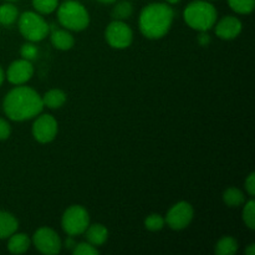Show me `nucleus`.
<instances>
[{
  "label": "nucleus",
  "mask_w": 255,
  "mask_h": 255,
  "mask_svg": "<svg viewBox=\"0 0 255 255\" xmlns=\"http://www.w3.org/2000/svg\"><path fill=\"white\" fill-rule=\"evenodd\" d=\"M42 97L29 86H19L10 90L2 101V110L11 121L22 122L35 119L44 110Z\"/></svg>",
  "instance_id": "obj_1"
},
{
  "label": "nucleus",
  "mask_w": 255,
  "mask_h": 255,
  "mask_svg": "<svg viewBox=\"0 0 255 255\" xmlns=\"http://www.w3.org/2000/svg\"><path fill=\"white\" fill-rule=\"evenodd\" d=\"M174 11L167 2H151L142 9L138 25L147 39H162L168 34L173 24Z\"/></svg>",
  "instance_id": "obj_2"
},
{
  "label": "nucleus",
  "mask_w": 255,
  "mask_h": 255,
  "mask_svg": "<svg viewBox=\"0 0 255 255\" xmlns=\"http://www.w3.org/2000/svg\"><path fill=\"white\" fill-rule=\"evenodd\" d=\"M186 24L197 31H208L218 19L216 6L208 0H194L189 2L183 12Z\"/></svg>",
  "instance_id": "obj_3"
},
{
  "label": "nucleus",
  "mask_w": 255,
  "mask_h": 255,
  "mask_svg": "<svg viewBox=\"0 0 255 255\" xmlns=\"http://www.w3.org/2000/svg\"><path fill=\"white\" fill-rule=\"evenodd\" d=\"M57 20L69 31H82L90 24V14L86 7L76 0H67L57 6Z\"/></svg>",
  "instance_id": "obj_4"
},
{
  "label": "nucleus",
  "mask_w": 255,
  "mask_h": 255,
  "mask_svg": "<svg viewBox=\"0 0 255 255\" xmlns=\"http://www.w3.org/2000/svg\"><path fill=\"white\" fill-rule=\"evenodd\" d=\"M17 27L22 37L31 42L42 41L50 34L49 22L36 11H25L19 15Z\"/></svg>",
  "instance_id": "obj_5"
},
{
  "label": "nucleus",
  "mask_w": 255,
  "mask_h": 255,
  "mask_svg": "<svg viewBox=\"0 0 255 255\" xmlns=\"http://www.w3.org/2000/svg\"><path fill=\"white\" fill-rule=\"evenodd\" d=\"M90 226V214L82 206L75 204L64 212L61 218V227L70 237L81 236Z\"/></svg>",
  "instance_id": "obj_6"
},
{
  "label": "nucleus",
  "mask_w": 255,
  "mask_h": 255,
  "mask_svg": "<svg viewBox=\"0 0 255 255\" xmlns=\"http://www.w3.org/2000/svg\"><path fill=\"white\" fill-rule=\"evenodd\" d=\"M105 37L107 44L114 49H127L133 41V31L125 21L114 20L106 27Z\"/></svg>",
  "instance_id": "obj_7"
},
{
  "label": "nucleus",
  "mask_w": 255,
  "mask_h": 255,
  "mask_svg": "<svg viewBox=\"0 0 255 255\" xmlns=\"http://www.w3.org/2000/svg\"><path fill=\"white\" fill-rule=\"evenodd\" d=\"M31 243L40 253L45 255H56L62 249V242L59 234L47 227H42L35 232Z\"/></svg>",
  "instance_id": "obj_8"
},
{
  "label": "nucleus",
  "mask_w": 255,
  "mask_h": 255,
  "mask_svg": "<svg viewBox=\"0 0 255 255\" xmlns=\"http://www.w3.org/2000/svg\"><path fill=\"white\" fill-rule=\"evenodd\" d=\"M194 217V209L191 203L186 201L178 202L174 204L167 213L166 221L167 226L173 231H183L192 223Z\"/></svg>",
  "instance_id": "obj_9"
},
{
  "label": "nucleus",
  "mask_w": 255,
  "mask_h": 255,
  "mask_svg": "<svg viewBox=\"0 0 255 255\" xmlns=\"http://www.w3.org/2000/svg\"><path fill=\"white\" fill-rule=\"evenodd\" d=\"M59 132V124L52 115H37L32 125V136L39 143H50Z\"/></svg>",
  "instance_id": "obj_10"
},
{
  "label": "nucleus",
  "mask_w": 255,
  "mask_h": 255,
  "mask_svg": "<svg viewBox=\"0 0 255 255\" xmlns=\"http://www.w3.org/2000/svg\"><path fill=\"white\" fill-rule=\"evenodd\" d=\"M34 75V66L31 61L25 59H19L12 61L5 72V77L10 84L19 86V85L26 84Z\"/></svg>",
  "instance_id": "obj_11"
},
{
  "label": "nucleus",
  "mask_w": 255,
  "mask_h": 255,
  "mask_svg": "<svg viewBox=\"0 0 255 255\" xmlns=\"http://www.w3.org/2000/svg\"><path fill=\"white\" fill-rule=\"evenodd\" d=\"M216 26V35L222 40H233L239 36L243 29V24L241 20L236 16H224L214 24Z\"/></svg>",
  "instance_id": "obj_12"
},
{
  "label": "nucleus",
  "mask_w": 255,
  "mask_h": 255,
  "mask_svg": "<svg viewBox=\"0 0 255 255\" xmlns=\"http://www.w3.org/2000/svg\"><path fill=\"white\" fill-rule=\"evenodd\" d=\"M50 40L55 49L67 51L75 45V37L66 29H52L50 32Z\"/></svg>",
  "instance_id": "obj_13"
},
{
  "label": "nucleus",
  "mask_w": 255,
  "mask_h": 255,
  "mask_svg": "<svg viewBox=\"0 0 255 255\" xmlns=\"http://www.w3.org/2000/svg\"><path fill=\"white\" fill-rule=\"evenodd\" d=\"M84 234H86L87 242L96 248L104 246L109 239V231H107L106 227L100 223L90 224Z\"/></svg>",
  "instance_id": "obj_14"
},
{
  "label": "nucleus",
  "mask_w": 255,
  "mask_h": 255,
  "mask_svg": "<svg viewBox=\"0 0 255 255\" xmlns=\"http://www.w3.org/2000/svg\"><path fill=\"white\" fill-rule=\"evenodd\" d=\"M7 239H9L7 241V251L11 254L26 253L29 251L30 246H31V239L25 233H17V232H15Z\"/></svg>",
  "instance_id": "obj_15"
},
{
  "label": "nucleus",
  "mask_w": 255,
  "mask_h": 255,
  "mask_svg": "<svg viewBox=\"0 0 255 255\" xmlns=\"http://www.w3.org/2000/svg\"><path fill=\"white\" fill-rule=\"evenodd\" d=\"M19 222L11 213L5 211H0V241L7 239L11 234L17 232Z\"/></svg>",
  "instance_id": "obj_16"
},
{
  "label": "nucleus",
  "mask_w": 255,
  "mask_h": 255,
  "mask_svg": "<svg viewBox=\"0 0 255 255\" xmlns=\"http://www.w3.org/2000/svg\"><path fill=\"white\" fill-rule=\"evenodd\" d=\"M41 97L44 106H46L47 109L51 110H57L60 109V107H62L67 100L66 94L60 89L50 90V91H47L46 94Z\"/></svg>",
  "instance_id": "obj_17"
},
{
  "label": "nucleus",
  "mask_w": 255,
  "mask_h": 255,
  "mask_svg": "<svg viewBox=\"0 0 255 255\" xmlns=\"http://www.w3.org/2000/svg\"><path fill=\"white\" fill-rule=\"evenodd\" d=\"M19 10L15 6L14 2H6L0 5V25L2 26H11L17 21Z\"/></svg>",
  "instance_id": "obj_18"
},
{
  "label": "nucleus",
  "mask_w": 255,
  "mask_h": 255,
  "mask_svg": "<svg viewBox=\"0 0 255 255\" xmlns=\"http://www.w3.org/2000/svg\"><path fill=\"white\" fill-rule=\"evenodd\" d=\"M223 202L231 208H237L246 203V196L239 188H228L223 193Z\"/></svg>",
  "instance_id": "obj_19"
},
{
  "label": "nucleus",
  "mask_w": 255,
  "mask_h": 255,
  "mask_svg": "<svg viewBox=\"0 0 255 255\" xmlns=\"http://www.w3.org/2000/svg\"><path fill=\"white\" fill-rule=\"evenodd\" d=\"M133 14V5L128 0H122V1L117 2L112 9V19L120 20V21H125V20L129 19Z\"/></svg>",
  "instance_id": "obj_20"
},
{
  "label": "nucleus",
  "mask_w": 255,
  "mask_h": 255,
  "mask_svg": "<svg viewBox=\"0 0 255 255\" xmlns=\"http://www.w3.org/2000/svg\"><path fill=\"white\" fill-rule=\"evenodd\" d=\"M239 246L238 242L233 237H223L218 241L216 246L217 255H233L237 253Z\"/></svg>",
  "instance_id": "obj_21"
},
{
  "label": "nucleus",
  "mask_w": 255,
  "mask_h": 255,
  "mask_svg": "<svg viewBox=\"0 0 255 255\" xmlns=\"http://www.w3.org/2000/svg\"><path fill=\"white\" fill-rule=\"evenodd\" d=\"M233 11L237 14L248 15L255 7V0H227Z\"/></svg>",
  "instance_id": "obj_22"
},
{
  "label": "nucleus",
  "mask_w": 255,
  "mask_h": 255,
  "mask_svg": "<svg viewBox=\"0 0 255 255\" xmlns=\"http://www.w3.org/2000/svg\"><path fill=\"white\" fill-rule=\"evenodd\" d=\"M59 6V0H32V7L41 15L54 12Z\"/></svg>",
  "instance_id": "obj_23"
},
{
  "label": "nucleus",
  "mask_w": 255,
  "mask_h": 255,
  "mask_svg": "<svg viewBox=\"0 0 255 255\" xmlns=\"http://www.w3.org/2000/svg\"><path fill=\"white\" fill-rule=\"evenodd\" d=\"M242 217H243L244 224H246L251 231H254L255 229V202L253 197H252L251 201L244 203Z\"/></svg>",
  "instance_id": "obj_24"
},
{
  "label": "nucleus",
  "mask_w": 255,
  "mask_h": 255,
  "mask_svg": "<svg viewBox=\"0 0 255 255\" xmlns=\"http://www.w3.org/2000/svg\"><path fill=\"white\" fill-rule=\"evenodd\" d=\"M166 224V221H164L163 217L158 213H152L144 219V227L148 229L149 232H158L161 231L162 228Z\"/></svg>",
  "instance_id": "obj_25"
},
{
  "label": "nucleus",
  "mask_w": 255,
  "mask_h": 255,
  "mask_svg": "<svg viewBox=\"0 0 255 255\" xmlns=\"http://www.w3.org/2000/svg\"><path fill=\"white\" fill-rule=\"evenodd\" d=\"M20 55H21V59L32 61V60L37 59L39 49H37V46L34 44V42L27 41L25 42V44L21 46V49H20Z\"/></svg>",
  "instance_id": "obj_26"
},
{
  "label": "nucleus",
  "mask_w": 255,
  "mask_h": 255,
  "mask_svg": "<svg viewBox=\"0 0 255 255\" xmlns=\"http://www.w3.org/2000/svg\"><path fill=\"white\" fill-rule=\"evenodd\" d=\"M72 253L75 255H97L100 252L96 247H94L87 242V243L76 244L75 248L72 249Z\"/></svg>",
  "instance_id": "obj_27"
},
{
  "label": "nucleus",
  "mask_w": 255,
  "mask_h": 255,
  "mask_svg": "<svg viewBox=\"0 0 255 255\" xmlns=\"http://www.w3.org/2000/svg\"><path fill=\"white\" fill-rule=\"evenodd\" d=\"M11 134V126L5 119L0 117V141H5Z\"/></svg>",
  "instance_id": "obj_28"
},
{
  "label": "nucleus",
  "mask_w": 255,
  "mask_h": 255,
  "mask_svg": "<svg viewBox=\"0 0 255 255\" xmlns=\"http://www.w3.org/2000/svg\"><path fill=\"white\" fill-rule=\"evenodd\" d=\"M246 189L251 197L255 196V174L252 172L246 179Z\"/></svg>",
  "instance_id": "obj_29"
},
{
  "label": "nucleus",
  "mask_w": 255,
  "mask_h": 255,
  "mask_svg": "<svg viewBox=\"0 0 255 255\" xmlns=\"http://www.w3.org/2000/svg\"><path fill=\"white\" fill-rule=\"evenodd\" d=\"M198 42L201 46H208L211 44V36L207 34V31H199Z\"/></svg>",
  "instance_id": "obj_30"
},
{
  "label": "nucleus",
  "mask_w": 255,
  "mask_h": 255,
  "mask_svg": "<svg viewBox=\"0 0 255 255\" xmlns=\"http://www.w3.org/2000/svg\"><path fill=\"white\" fill-rule=\"evenodd\" d=\"M72 238H74V237H70L69 236V238H67L66 242H65V246H66L67 249H74L75 246H76V243H75V242L72 241Z\"/></svg>",
  "instance_id": "obj_31"
},
{
  "label": "nucleus",
  "mask_w": 255,
  "mask_h": 255,
  "mask_svg": "<svg viewBox=\"0 0 255 255\" xmlns=\"http://www.w3.org/2000/svg\"><path fill=\"white\" fill-rule=\"evenodd\" d=\"M246 254L247 255H255V246L253 243L249 244L248 248H246Z\"/></svg>",
  "instance_id": "obj_32"
},
{
  "label": "nucleus",
  "mask_w": 255,
  "mask_h": 255,
  "mask_svg": "<svg viewBox=\"0 0 255 255\" xmlns=\"http://www.w3.org/2000/svg\"><path fill=\"white\" fill-rule=\"evenodd\" d=\"M5 79H6V77H5V71H4V69H2V67L0 66V86H1V85L4 84Z\"/></svg>",
  "instance_id": "obj_33"
},
{
  "label": "nucleus",
  "mask_w": 255,
  "mask_h": 255,
  "mask_svg": "<svg viewBox=\"0 0 255 255\" xmlns=\"http://www.w3.org/2000/svg\"><path fill=\"white\" fill-rule=\"evenodd\" d=\"M97 1L102 2V4H114L116 2V0H97Z\"/></svg>",
  "instance_id": "obj_34"
},
{
  "label": "nucleus",
  "mask_w": 255,
  "mask_h": 255,
  "mask_svg": "<svg viewBox=\"0 0 255 255\" xmlns=\"http://www.w3.org/2000/svg\"><path fill=\"white\" fill-rule=\"evenodd\" d=\"M166 1H167V4H178L181 0H166Z\"/></svg>",
  "instance_id": "obj_35"
},
{
  "label": "nucleus",
  "mask_w": 255,
  "mask_h": 255,
  "mask_svg": "<svg viewBox=\"0 0 255 255\" xmlns=\"http://www.w3.org/2000/svg\"><path fill=\"white\" fill-rule=\"evenodd\" d=\"M6 2H15V1H19V0H4Z\"/></svg>",
  "instance_id": "obj_36"
},
{
  "label": "nucleus",
  "mask_w": 255,
  "mask_h": 255,
  "mask_svg": "<svg viewBox=\"0 0 255 255\" xmlns=\"http://www.w3.org/2000/svg\"><path fill=\"white\" fill-rule=\"evenodd\" d=\"M208 1H213V0H208Z\"/></svg>",
  "instance_id": "obj_37"
}]
</instances>
